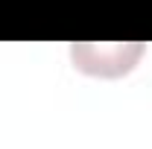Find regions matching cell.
<instances>
[{"instance_id":"obj_1","label":"cell","mask_w":152,"mask_h":149,"mask_svg":"<svg viewBox=\"0 0 152 149\" xmlns=\"http://www.w3.org/2000/svg\"><path fill=\"white\" fill-rule=\"evenodd\" d=\"M143 53L140 41H108V44H85L79 41L70 47V58L82 73L91 76H120L129 73Z\"/></svg>"}]
</instances>
